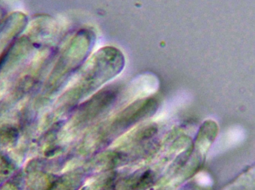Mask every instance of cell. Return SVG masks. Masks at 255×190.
<instances>
[{
  "instance_id": "obj_1",
  "label": "cell",
  "mask_w": 255,
  "mask_h": 190,
  "mask_svg": "<svg viewBox=\"0 0 255 190\" xmlns=\"http://www.w3.org/2000/svg\"><path fill=\"white\" fill-rule=\"evenodd\" d=\"M223 190H255V166Z\"/></svg>"
},
{
  "instance_id": "obj_2",
  "label": "cell",
  "mask_w": 255,
  "mask_h": 190,
  "mask_svg": "<svg viewBox=\"0 0 255 190\" xmlns=\"http://www.w3.org/2000/svg\"><path fill=\"white\" fill-rule=\"evenodd\" d=\"M18 137V132L13 128H4L0 131V140L6 145L14 144Z\"/></svg>"
}]
</instances>
